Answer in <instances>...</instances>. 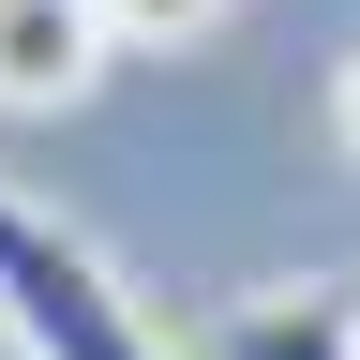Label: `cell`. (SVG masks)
Listing matches in <instances>:
<instances>
[{
    "label": "cell",
    "mask_w": 360,
    "mask_h": 360,
    "mask_svg": "<svg viewBox=\"0 0 360 360\" xmlns=\"http://www.w3.org/2000/svg\"><path fill=\"white\" fill-rule=\"evenodd\" d=\"M105 60L120 45H105L90 0H0V120H60Z\"/></svg>",
    "instance_id": "7a4b0ae2"
},
{
    "label": "cell",
    "mask_w": 360,
    "mask_h": 360,
    "mask_svg": "<svg viewBox=\"0 0 360 360\" xmlns=\"http://www.w3.org/2000/svg\"><path fill=\"white\" fill-rule=\"evenodd\" d=\"M180 360H360V285H255V300H225Z\"/></svg>",
    "instance_id": "3957f363"
},
{
    "label": "cell",
    "mask_w": 360,
    "mask_h": 360,
    "mask_svg": "<svg viewBox=\"0 0 360 360\" xmlns=\"http://www.w3.org/2000/svg\"><path fill=\"white\" fill-rule=\"evenodd\" d=\"M0 330H15V360H180L150 315H135V285L60 210H30L15 180H0Z\"/></svg>",
    "instance_id": "6da1fadb"
},
{
    "label": "cell",
    "mask_w": 360,
    "mask_h": 360,
    "mask_svg": "<svg viewBox=\"0 0 360 360\" xmlns=\"http://www.w3.org/2000/svg\"><path fill=\"white\" fill-rule=\"evenodd\" d=\"M90 15H105L120 60H150V45H210V30H225V0H90Z\"/></svg>",
    "instance_id": "277c9868"
},
{
    "label": "cell",
    "mask_w": 360,
    "mask_h": 360,
    "mask_svg": "<svg viewBox=\"0 0 360 360\" xmlns=\"http://www.w3.org/2000/svg\"><path fill=\"white\" fill-rule=\"evenodd\" d=\"M330 135H345V165H360V45L330 60Z\"/></svg>",
    "instance_id": "5b68a950"
}]
</instances>
